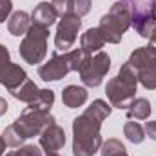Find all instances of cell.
Segmentation results:
<instances>
[{
    "label": "cell",
    "mask_w": 156,
    "mask_h": 156,
    "mask_svg": "<svg viewBox=\"0 0 156 156\" xmlns=\"http://www.w3.org/2000/svg\"><path fill=\"white\" fill-rule=\"evenodd\" d=\"M111 111L113 107L105 100H94L73 120V156H93L100 151L104 144L100 127Z\"/></svg>",
    "instance_id": "cell-1"
},
{
    "label": "cell",
    "mask_w": 156,
    "mask_h": 156,
    "mask_svg": "<svg viewBox=\"0 0 156 156\" xmlns=\"http://www.w3.org/2000/svg\"><path fill=\"white\" fill-rule=\"evenodd\" d=\"M136 85H138V71L125 62L120 67V73L115 78H111L107 82L105 93L107 98L111 102V107L116 109H127L131 105V102L136 98Z\"/></svg>",
    "instance_id": "cell-2"
},
{
    "label": "cell",
    "mask_w": 156,
    "mask_h": 156,
    "mask_svg": "<svg viewBox=\"0 0 156 156\" xmlns=\"http://www.w3.org/2000/svg\"><path fill=\"white\" fill-rule=\"evenodd\" d=\"M89 55H85L82 49H73V51H66L64 55L55 53L49 62L42 64L38 67V76L44 82H56L66 75H69L71 71H80L82 64L85 62Z\"/></svg>",
    "instance_id": "cell-3"
},
{
    "label": "cell",
    "mask_w": 156,
    "mask_h": 156,
    "mask_svg": "<svg viewBox=\"0 0 156 156\" xmlns=\"http://www.w3.org/2000/svg\"><path fill=\"white\" fill-rule=\"evenodd\" d=\"M129 27H131V13L122 0L111 5L109 13L102 16L100 26H98L102 37L107 44H120L123 33Z\"/></svg>",
    "instance_id": "cell-4"
},
{
    "label": "cell",
    "mask_w": 156,
    "mask_h": 156,
    "mask_svg": "<svg viewBox=\"0 0 156 156\" xmlns=\"http://www.w3.org/2000/svg\"><path fill=\"white\" fill-rule=\"evenodd\" d=\"M47 37H49V29L47 27L31 24L29 31L26 33V37L22 40L20 47H18L20 56L31 66L42 64V60L47 55Z\"/></svg>",
    "instance_id": "cell-5"
},
{
    "label": "cell",
    "mask_w": 156,
    "mask_h": 156,
    "mask_svg": "<svg viewBox=\"0 0 156 156\" xmlns=\"http://www.w3.org/2000/svg\"><path fill=\"white\" fill-rule=\"evenodd\" d=\"M53 123H55V118L49 115V111H40V109L27 107L13 122V127L24 140H27L31 136H38L45 127H49Z\"/></svg>",
    "instance_id": "cell-6"
},
{
    "label": "cell",
    "mask_w": 156,
    "mask_h": 156,
    "mask_svg": "<svg viewBox=\"0 0 156 156\" xmlns=\"http://www.w3.org/2000/svg\"><path fill=\"white\" fill-rule=\"evenodd\" d=\"M111 69V56L105 51H98L94 55H89L85 62L80 67V78L83 85L87 87H98L102 80L105 78L107 71Z\"/></svg>",
    "instance_id": "cell-7"
},
{
    "label": "cell",
    "mask_w": 156,
    "mask_h": 156,
    "mask_svg": "<svg viewBox=\"0 0 156 156\" xmlns=\"http://www.w3.org/2000/svg\"><path fill=\"white\" fill-rule=\"evenodd\" d=\"M82 27V18L73 15V13H66L62 15L58 27H56V35H55V45L58 51H69L76 40V35Z\"/></svg>",
    "instance_id": "cell-8"
},
{
    "label": "cell",
    "mask_w": 156,
    "mask_h": 156,
    "mask_svg": "<svg viewBox=\"0 0 156 156\" xmlns=\"http://www.w3.org/2000/svg\"><path fill=\"white\" fill-rule=\"evenodd\" d=\"M66 145V133L60 125L53 123L40 133V147L45 153H58Z\"/></svg>",
    "instance_id": "cell-9"
},
{
    "label": "cell",
    "mask_w": 156,
    "mask_h": 156,
    "mask_svg": "<svg viewBox=\"0 0 156 156\" xmlns=\"http://www.w3.org/2000/svg\"><path fill=\"white\" fill-rule=\"evenodd\" d=\"M131 13V26H138L142 20L153 16L156 0H122Z\"/></svg>",
    "instance_id": "cell-10"
},
{
    "label": "cell",
    "mask_w": 156,
    "mask_h": 156,
    "mask_svg": "<svg viewBox=\"0 0 156 156\" xmlns=\"http://www.w3.org/2000/svg\"><path fill=\"white\" fill-rule=\"evenodd\" d=\"M58 11L51 2H40L35 7V11L31 13V24H37L42 27H51L56 20H58Z\"/></svg>",
    "instance_id": "cell-11"
},
{
    "label": "cell",
    "mask_w": 156,
    "mask_h": 156,
    "mask_svg": "<svg viewBox=\"0 0 156 156\" xmlns=\"http://www.w3.org/2000/svg\"><path fill=\"white\" fill-rule=\"evenodd\" d=\"M136 71H142L144 67L151 66L156 62V45L149 44V45H144V47H138L131 53L129 60H127Z\"/></svg>",
    "instance_id": "cell-12"
},
{
    "label": "cell",
    "mask_w": 156,
    "mask_h": 156,
    "mask_svg": "<svg viewBox=\"0 0 156 156\" xmlns=\"http://www.w3.org/2000/svg\"><path fill=\"white\" fill-rule=\"evenodd\" d=\"M104 44H105V40L102 37L100 29H98V27H91V29H87V31L82 35V38H80V49H82L85 55H93V53L102 51Z\"/></svg>",
    "instance_id": "cell-13"
},
{
    "label": "cell",
    "mask_w": 156,
    "mask_h": 156,
    "mask_svg": "<svg viewBox=\"0 0 156 156\" xmlns=\"http://www.w3.org/2000/svg\"><path fill=\"white\" fill-rule=\"evenodd\" d=\"M31 27V15L26 11H15L7 18V29L13 37H26V33Z\"/></svg>",
    "instance_id": "cell-14"
},
{
    "label": "cell",
    "mask_w": 156,
    "mask_h": 156,
    "mask_svg": "<svg viewBox=\"0 0 156 156\" xmlns=\"http://www.w3.org/2000/svg\"><path fill=\"white\" fill-rule=\"evenodd\" d=\"M62 102L69 109L82 107L87 102V91L83 87H80V85H67L62 91Z\"/></svg>",
    "instance_id": "cell-15"
},
{
    "label": "cell",
    "mask_w": 156,
    "mask_h": 156,
    "mask_svg": "<svg viewBox=\"0 0 156 156\" xmlns=\"http://www.w3.org/2000/svg\"><path fill=\"white\" fill-rule=\"evenodd\" d=\"M27 80V75H26V71L20 67V66H16V64H11L9 67H7V71H5V75L2 76L0 80V83L9 91V93H13V91H16L24 82Z\"/></svg>",
    "instance_id": "cell-16"
},
{
    "label": "cell",
    "mask_w": 156,
    "mask_h": 156,
    "mask_svg": "<svg viewBox=\"0 0 156 156\" xmlns=\"http://www.w3.org/2000/svg\"><path fill=\"white\" fill-rule=\"evenodd\" d=\"M151 104L147 98H134L131 105L127 107V118L129 120H147L151 116Z\"/></svg>",
    "instance_id": "cell-17"
},
{
    "label": "cell",
    "mask_w": 156,
    "mask_h": 156,
    "mask_svg": "<svg viewBox=\"0 0 156 156\" xmlns=\"http://www.w3.org/2000/svg\"><path fill=\"white\" fill-rule=\"evenodd\" d=\"M38 93H40V89L37 87V83L35 82H31L29 78L16 89V91H13L11 94L16 98V100H20V102H26V104H31L37 96H38Z\"/></svg>",
    "instance_id": "cell-18"
},
{
    "label": "cell",
    "mask_w": 156,
    "mask_h": 156,
    "mask_svg": "<svg viewBox=\"0 0 156 156\" xmlns=\"http://www.w3.org/2000/svg\"><path fill=\"white\" fill-rule=\"evenodd\" d=\"M53 104H55V93L51 91V89H40L38 96L31 102V104H27L31 109H40V111H49L51 107H53Z\"/></svg>",
    "instance_id": "cell-19"
},
{
    "label": "cell",
    "mask_w": 156,
    "mask_h": 156,
    "mask_svg": "<svg viewBox=\"0 0 156 156\" xmlns=\"http://www.w3.org/2000/svg\"><path fill=\"white\" fill-rule=\"evenodd\" d=\"M123 134L129 142L133 144H142L145 138V129L138 123V122H125L123 125Z\"/></svg>",
    "instance_id": "cell-20"
},
{
    "label": "cell",
    "mask_w": 156,
    "mask_h": 156,
    "mask_svg": "<svg viewBox=\"0 0 156 156\" xmlns=\"http://www.w3.org/2000/svg\"><path fill=\"white\" fill-rule=\"evenodd\" d=\"M100 154L102 156H129L125 147H123V144L120 140H116V138H109L107 142H104L102 147H100Z\"/></svg>",
    "instance_id": "cell-21"
},
{
    "label": "cell",
    "mask_w": 156,
    "mask_h": 156,
    "mask_svg": "<svg viewBox=\"0 0 156 156\" xmlns=\"http://www.w3.org/2000/svg\"><path fill=\"white\" fill-rule=\"evenodd\" d=\"M138 82L145 87V89H151L154 91L156 89V62L144 67L142 71H138Z\"/></svg>",
    "instance_id": "cell-22"
},
{
    "label": "cell",
    "mask_w": 156,
    "mask_h": 156,
    "mask_svg": "<svg viewBox=\"0 0 156 156\" xmlns=\"http://www.w3.org/2000/svg\"><path fill=\"white\" fill-rule=\"evenodd\" d=\"M91 5H93L91 0H69L67 13H73V15H76V16L82 18L83 15H87L91 11Z\"/></svg>",
    "instance_id": "cell-23"
},
{
    "label": "cell",
    "mask_w": 156,
    "mask_h": 156,
    "mask_svg": "<svg viewBox=\"0 0 156 156\" xmlns=\"http://www.w3.org/2000/svg\"><path fill=\"white\" fill-rule=\"evenodd\" d=\"M2 138H4V142H5V145H7V147H20V145L24 144V138L15 131L13 123H11V125H7V127L4 129Z\"/></svg>",
    "instance_id": "cell-24"
},
{
    "label": "cell",
    "mask_w": 156,
    "mask_h": 156,
    "mask_svg": "<svg viewBox=\"0 0 156 156\" xmlns=\"http://www.w3.org/2000/svg\"><path fill=\"white\" fill-rule=\"evenodd\" d=\"M11 64H13V62H11V58H9L7 47H5V45H0V80L5 75V71H7V67H9Z\"/></svg>",
    "instance_id": "cell-25"
},
{
    "label": "cell",
    "mask_w": 156,
    "mask_h": 156,
    "mask_svg": "<svg viewBox=\"0 0 156 156\" xmlns=\"http://www.w3.org/2000/svg\"><path fill=\"white\" fill-rule=\"evenodd\" d=\"M13 11V2L11 0H0V22H5L11 16Z\"/></svg>",
    "instance_id": "cell-26"
},
{
    "label": "cell",
    "mask_w": 156,
    "mask_h": 156,
    "mask_svg": "<svg viewBox=\"0 0 156 156\" xmlns=\"http://www.w3.org/2000/svg\"><path fill=\"white\" fill-rule=\"evenodd\" d=\"M145 134L151 138V140H154L156 142V120H151V122H145Z\"/></svg>",
    "instance_id": "cell-27"
},
{
    "label": "cell",
    "mask_w": 156,
    "mask_h": 156,
    "mask_svg": "<svg viewBox=\"0 0 156 156\" xmlns=\"http://www.w3.org/2000/svg\"><path fill=\"white\" fill-rule=\"evenodd\" d=\"M51 4L56 7V11H58V15H60V16L67 13V4H69V0H53Z\"/></svg>",
    "instance_id": "cell-28"
},
{
    "label": "cell",
    "mask_w": 156,
    "mask_h": 156,
    "mask_svg": "<svg viewBox=\"0 0 156 156\" xmlns=\"http://www.w3.org/2000/svg\"><path fill=\"white\" fill-rule=\"evenodd\" d=\"M7 107H9L7 102H5L4 98H0V116H4V115L7 113Z\"/></svg>",
    "instance_id": "cell-29"
},
{
    "label": "cell",
    "mask_w": 156,
    "mask_h": 156,
    "mask_svg": "<svg viewBox=\"0 0 156 156\" xmlns=\"http://www.w3.org/2000/svg\"><path fill=\"white\" fill-rule=\"evenodd\" d=\"M5 147H7V145H5V142H4V138L0 136V156H4V153H5Z\"/></svg>",
    "instance_id": "cell-30"
},
{
    "label": "cell",
    "mask_w": 156,
    "mask_h": 156,
    "mask_svg": "<svg viewBox=\"0 0 156 156\" xmlns=\"http://www.w3.org/2000/svg\"><path fill=\"white\" fill-rule=\"evenodd\" d=\"M149 44H153V45H156V27H154V31H153V35L149 37Z\"/></svg>",
    "instance_id": "cell-31"
},
{
    "label": "cell",
    "mask_w": 156,
    "mask_h": 156,
    "mask_svg": "<svg viewBox=\"0 0 156 156\" xmlns=\"http://www.w3.org/2000/svg\"><path fill=\"white\" fill-rule=\"evenodd\" d=\"M45 156H60L58 153H45Z\"/></svg>",
    "instance_id": "cell-32"
},
{
    "label": "cell",
    "mask_w": 156,
    "mask_h": 156,
    "mask_svg": "<svg viewBox=\"0 0 156 156\" xmlns=\"http://www.w3.org/2000/svg\"><path fill=\"white\" fill-rule=\"evenodd\" d=\"M153 16L156 18V4H154V9H153Z\"/></svg>",
    "instance_id": "cell-33"
}]
</instances>
